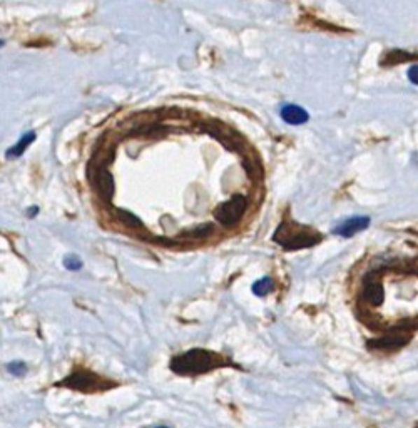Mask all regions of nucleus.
<instances>
[{
  "instance_id": "obj_1",
  "label": "nucleus",
  "mask_w": 418,
  "mask_h": 428,
  "mask_svg": "<svg viewBox=\"0 0 418 428\" xmlns=\"http://www.w3.org/2000/svg\"><path fill=\"white\" fill-rule=\"evenodd\" d=\"M274 241L278 243L283 250L296 251V250H307L321 241L323 236L312 228L301 226L295 221H283L277 228V233L273 236Z\"/></svg>"
},
{
  "instance_id": "obj_13",
  "label": "nucleus",
  "mask_w": 418,
  "mask_h": 428,
  "mask_svg": "<svg viewBox=\"0 0 418 428\" xmlns=\"http://www.w3.org/2000/svg\"><path fill=\"white\" fill-rule=\"evenodd\" d=\"M408 79L412 80L413 85H417V83H418V80H417V66L410 67V71H408Z\"/></svg>"
},
{
  "instance_id": "obj_2",
  "label": "nucleus",
  "mask_w": 418,
  "mask_h": 428,
  "mask_svg": "<svg viewBox=\"0 0 418 428\" xmlns=\"http://www.w3.org/2000/svg\"><path fill=\"white\" fill-rule=\"evenodd\" d=\"M221 365V358L216 353L206 352V350H191V352L184 353L183 357L172 359L171 366L176 373H202Z\"/></svg>"
},
{
  "instance_id": "obj_11",
  "label": "nucleus",
  "mask_w": 418,
  "mask_h": 428,
  "mask_svg": "<svg viewBox=\"0 0 418 428\" xmlns=\"http://www.w3.org/2000/svg\"><path fill=\"white\" fill-rule=\"evenodd\" d=\"M62 263L64 268L69 269V271H79V269L83 268V259H81L77 255H67Z\"/></svg>"
},
{
  "instance_id": "obj_5",
  "label": "nucleus",
  "mask_w": 418,
  "mask_h": 428,
  "mask_svg": "<svg viewBox=\"0 0 418 428\" xmlns=\"http://www.w3.org/2000/svg\"><path fill=\"white\" fill-rule=\"evenodd\" d=\"M281 119L291 126H301V124L309 121V114L305 107L298 104H284L281 107Z\"/></svg>"
},
{
  "instance_id": "obj_6",
  "label": "nucleus",
  "mask_w": 418,
  "mask_h": 428,
  "mask_svg": "<svg viewBox=\"0 0 418 428\" xmlns=\"http://www.w3.org/2000/svg\"><path fill=\"white\" fill-rule=\"evenodd\" d=\"M36 139H37V132L36 131L24 132V134L19 138V141H17V143L12 145V148L7 149L6 157H7V159H19V157H22V154L27 151L29 145L32 144Z\"/></svg>"
},
{
  "instance_id": "obj_7",
  "label": "nucleus",
  "mask_w": 418,
  "mask_h": 428,
  "mask_svg": "<svg viewBox=\"0 0 418 428\" xmlns=\"http://www.w3.org/2000/svg\"><path fill=\"white\" fill-rule=\"evenodd\" d=\"M410 340V333H391V335H385L383 338H378V340L370 341V346L373 348H398L407 343Z\"/></svg>"
},
{
  "instance_id": "obj_8",
  "label": "nucleus",
  "mask_w": 418,
  "mask_h": 428,
  "mask_svg": "<svg viewBox=\"0 0 418 428\" xmlns=\"http://www.w3.org/2000/svg\"><path fill=\"white\" fill-rule=\"evenodd\" d=\"M118 220L123 222L124 226H127V228H132V229L142 228V221L139 220V217H137L136 214L126 211V209H118Z\"/></svg>"
},
{
  "instance_id": "obj_9",
  "label": "nucleus",
  "mask_w": 418,
  "mask_h": 428,
  "mask_svg": "<svg viewBox=\"0 0 418 428\" xmlns=\"http://www.w3.org/2000/svg\"><path fill=\"white\" fill-rule=\"evenodd\" d=\"M273 290H274V281L273 278L270 276L261 278V280H258L256 283L253 285V293L256 294V297H266V294H270Z\"/></svg>"
},
{
  "instance_id": "obj_15",
  "label": "nucleus",
  "mask_w": 418,
  "mask_h": 428,
  "mask_svg": "<svg viewBox=\"0 0 418 428\" xmlns=\"http://www.w3.org/2000/svg\"><path fill=\"white\" fill-rule=\"evenodd\" d=\"M4 45H6V41H2V38H0V49H2Z\"/></svg>"
},
{
  "instance_id": "obj_4",
  "label": "nucleus",
  "mask_w": 418,
  "mask_h": 428,
  "mask_svg": "<svg viewBox=\"0 0 418 428\" xmlns=\"http://www.w3.org/2000/svg\"><path fill=\"white\" fill-rule=\"evenodd\" d=\"M370 226V217L366 216H355L343 222V224L336 226L333 233L340 238H351L360 231H365Z\"/></svg>"
},
{
  "instance_id": "obj_12",
  "label": "nucleus",
  "mask_w": 418,
  "mask_h": 428,
  "mask_svg": "<svg viewBox=\"0 0 418 428\" xmlns=\"http://www.w3.org/2000/svg\"><path fill=\"white\" fill-rule=\"evenodd\" d=\"M7 371L11 375H14V376H24L25 373H27V365H25L24 362H19V359H17V362H11L7 365Z\"/></svg>"
},
{
  "instance_id": "obj_3",
  "label": "nucleus",
  "mask_w": 418,
  "mask_h": 428,
  "mask_svg": "<svg viewBox=\"0 0 418 428\" xmlns=\"http://www.w3.org/2000/svg\"><path fill=\"white\" fill-rule=\"evenodd\" d=\"M248 209V199L246 196L236 194L235 198L230 201H224L223 204L214 209V217L223 226H235L241 217H243L244 211Z\"/></svg>"
},
{
  "instance_id": "obj_14",
  "label": "nucleus",
  "mask_w": 418,
  "mask_h": 428,
  "mask_svg": "<svg viewBox=\"0 0 418 428\" xmlns=\"http://www.w3.org/2000/svg\"><path fill=\"white\" fill-rule=\"evenodd\" d=\"M25 214H27V217H30V220H32V217H36L37 214H39V208L37 206H30V208H27V211H25Z\"/></svg>"
},
{
  "instance_id": "obj_16",
  "label": "nucleus",
  "mask_w": 418,
  "mask_h": 428,
  "mask_svg": "<svg viewBox=\"0 0 418 428\" xmlns=\"http://www.w3.org/2000/svg\"><path fill=\"white\" fill-rule=\"evenodd\" d=\"M156 428H169V427H166V425H161V427H156Z\"/></svg>"
},
{
  "instance_id": "obj_10",
  "label": "nucleus",
  "mask_w": 418,
  "mask_h": 428,
  "mask_svg": "<svg viewBox=\"0 0 418 428\" xmlns=\"http://www.w3.org/2000/svg\"><path fill=\"white\" fill-rule=\"evenodd\" d=\"M410 59H413V55H410L408 52H403V50H393V52L386 54L385 64L386 66H395V64L407 62L410 61Z\"/></svg>"
}]
</instances>
